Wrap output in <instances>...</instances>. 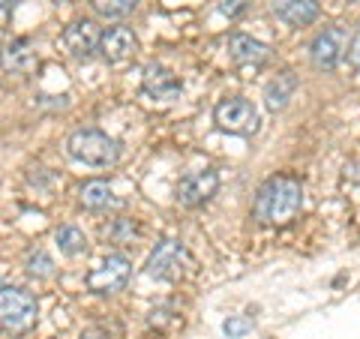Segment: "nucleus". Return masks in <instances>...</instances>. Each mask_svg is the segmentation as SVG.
<instances>
[{
	"instance_id": "nucleus-1",
	"label": "nucleus",
	"mask_w": 360,
	"mask_h": 339,
	"mask_svg": "<svg viewBox=\"0 0 360 339\" xmlns=\"http://www.w3.org/2000/svg\"><path fill=\"white\" fill-rule=\"evenodd\" d=\"M303 207V186L297 177L291 174H274L267 177L255 192L252 201V217L262 225H274L283 229L291 219H297Z\"/></svg>"
},
{
	"instance_id": "nucleus-2",
	"label": "nucleus",
	"mask_w": 360,
	"mask_h": 339,
	"mask_svg": "<svg viewBox=\"0 0 360 339\" xmlns=\"http://www.w3.org/2000/svg\"><path fill=\"white\" fill-rule=\"evenodd\" d=\"M66 153L75 162L94 165V168H111L120 160V144L103 129H75L66 139Z\"/></svg>"
},
{
	"instance_id": "nucleus-3",
	"label": "nucleus",
	"mask_w": 360,
	"mask_h": 339,
	"mask_svg": "<svg viewBox=\"0 0 360 339\" xmlns=\"http://www.w3.org/2000/svg\"><path fill=\"white\" fill-rule=\"evenodd\" d=\"M0 321L9 336H25L37 324V298L18 286L0 288Z\"/></svg>"
},
{
	"instance_id": "nucleus-4",
	"label": "nucleus",
	"mask_w": 360,
	"mask_h": 339,
	"mask_svg": "<svg viewBox=\"0 0 360 339\" xmlns=\"http://www.w3.org/2000/svg\"><path fill=\"white\" fill-rule=\"evenodd\" d=\"M189 264V252L186 246L174 241V237H162L160 243L150 250L148 264H144V274L150 279H162V282H174L184 276V270Z\"/></svg>"
},
{
	"instance_id": "nucleus-5",
	"label": "nucleus",
	"mask_w": 360,
	"mask_h": 339,
	"mask_svg": "<svg viewBox=\"0 0 360 339\" xmlns=\"http://www.w3.org/2000/svg\"><path fill=\"white\" fill-rule=\"evenodd\" d=\"M213 123L229 132V135H255L258 132V111L255 105L250 103V99L243 96H229L222 99V103H217V108H213Z\"/></svg>"
},
{
	"instance_id": "nucleus-6",
	"label": "nucleus",
	"mask_w": 360,
	"mask_h": 339,
	"mask_svg": "<svg viewBox=\"0 0 360 339\" xmlns=\"http://www.w3.org/2000/svg\"><path fill=\"white\" fill-rule=\"evenodd\" d=\"M129 276H132L129 258L127 255H108L103 264L94 267L84 276V286H87V291H94V295H115V291H120L127 286Z\"/></svg>"
},
{
	"instance_id": "nucleus-7",
	"label": "nucleus",
	"mask_w": 360,
	"mask_h": 339,
	"mask_svg": "<svg viewBox=\"0 0 360 339\" xmlns=\"http://www.w3.org/2000/svg\"><path fill=\"white\" fill-rule=\"evenodd\" d=\"M217 189H219V172L217 168L189 172V174L180 177V184H177V201L193 210V207L207 205V201L217 196Z\"/></svg>"
},
{
	"instance_id": "nucleus-8",
	"label": "nucleus",
	"mask_w": 360,
	"mask_h": 339,
	"mask_svg": "<svg viewBox=\"0 0 360 339\" xmlns=\"http://www.w3.org/2000/svg\"><path fill=\"white\" fill-rule=\"evenodd\" d=\"M103 45V33L90 18H75L63 30V49L72 54L75 60H90Z\"/></svg>"
},
{
	"instance_id": "nucleus-9",
	"label": "nucleus",
	"mask_w": 360,
	"mask_h": 339,
	"mask_svg": "<svg viewBox=\"0 0 360 339\" xmlns=\"http://www.w3.org/2000/svg\"><path fill=\"white\" fill-rule=\"evenodd\" d=\"M342 49H345V33L340 27H324L309 45V60L315 70L330 72L342 60Z\"/></svg>"
},
{
	"instance_id": "nucleus-10",
	"label": "nucleus",
	"mask_w": 360,
	"mask_h": 339,
	"mask_svg": "<svg viewBox=\"0 0 360 339\" xmlns=\"http://www.w3.org/2000/svg\"><path fill=\"white\" fill-rule=\"evenodd\" d=\"M141 90L148 94L150 99H162V103H172V99L180 96V78L168 70L162 63H148L144 66V75H141Z\"/></svg>"
},
{
	"instance_id": "nucleus-11",
	"label": "nucleus",
	"mask_w": 360,
	"mask_h": 339,
	"mask_svg": "<svg viewBox=\"0 0 360 339\" xmlns=\"http://www.w3.org/2000/svg\"><path fill=\"white\" fill-rule=\"evenodd\" d=\"M229 58L234 66H240V70H258L262 63H267L270 49L264 42L246 37V33H231L229 37Z\"/></svg>"
},
{
	"instance_id": "nucleus-12",
	"label": "nucleus",
	"mask_w": 360,
	"mask_h": 339,
	"mask_svg": "<svg viewBox=\"0 0 360 339\" xmlns=\"http://www.w3.org/2000/svg\"><path fill=\"white\" fill-rule=\"evenodd\" d=\"M135 49H139V39L129 27H108L103 33V45H99V54L108 60V63H123L129 60Z\"/></svg>"
},
{
	"instance_id": "nucleus-13",
	"label": "nucleus",
	"mask_w": 360,
	"mask_h": 339,
	"mask_svg": "<svg viewBox=\"0 0 360 339\" xmlns=\"http://www.w3.org/2000/svg\"><path fill=\"white\" fill-rule=\"evenodd\" d=\"M270 9L291 27H307L319 18V0H270Z\"/></svg>"
},
{
	"instance_id": "nucleus-14",
	"label": "nucleus",
	"mask_w": 360,
	"mask_h": 339,
	"mask_svg": "<svg viewBox=\"0 0 360 339\" xmlns=\"http://www.w3.org/2000/svg\"><path fill=\"white\" fill-rule=\"evenodd\" d=\"M37 51H33V45L30 39H13V42H6V49H4V70L9 75H27L37 70Z\"/></svg>"
},
{
	"instance_id": "nucleus-15",
	"label": "nucleus",
	"mask_w": 360,
	"mask_h": 339,
	"mask_svg": "<svg viewBox=\"0 0 360 339\" xmlns=\"http://www.w3.org/2000/svg\"><path fill=\"white\" fill-rule=\"evenodd\" d=\"M295 90H297V75H295V72H291V70L276 72V75L264 84V105H267L270 111H283V108L291 103Z\"/></svg>"
},
{
	"instance_id": "nucleus-16",
	"label": "nucleus",
	"mask_w": 360,
	"mask_h": 339,
	"mask_svg": "<svg viewBox=\"0 0 360 339\" xmlns=\"http://www.w3.org/2000/svg\"><path fill=\"white\" fill-rule=\"evenodd\" d=\"M78 196H82V207L94 210V213H105L111 207H120V201L115 198V192H111L105 180H87Z\"/></svg>"
},
{
	"instance_id": "nucleus-17",
	"label": "nucleus",
	"mask_w": 360,
	"mask_h": 339,
	"mask_svg": "<svg viewBox=\"0 0 360 339\" xmlns=\"http://www.w3.org/2000/svg\"><path fill=\"white\" fill-rule=\"evenodd\" d=\"M54 241H58L63 255H82V252H87V237H84L82 229H75V225H60V229L54 231Z\"/></svg>"
},
{
	"instance_id": "nucleus-18",
	"label": "nucleus",
	"mask_w": 360,
	"mask_h": 339,
	"mask_svg": "<svg viewBox=\"0 0 360 339\" xmlns=\"http://www.w3.org/2000/svg\"><path fill=\"white\" fill-rule=\"evenodd\" d=\"M90 6H94V13L99 18L117 21V18L132 15L135 6H139V0H90Z\"/></svg>"
},
{
	"instance_id": "nucleus-19",
	"label": "nucleus",
	"mask_w": 360,
	"mask_h": 339,
	"mask_svg": "<svg viewBox=\"0 0 360 339\" xmlns=\"http://www.w3.org/2000/svg\"><path fill=\"white\" fill-rule=\"evenodd\" d=\"M25 267H27V274L37 276V279H51V276H54V262H51V255L42 252V250H30L27 258H25Z\"/></svg>"
},
{
	"instance_id": "nucleus-20",
	"label": "nucleus",
	"mask_w": 360,
	"mask_h": 339,
	"mask_svg": "<svg viewBox=\"0 0 360 339\" xmlns=\"http://www.w3.org/2000/svg\"><path fill=\"white\" fill-rule=\"evenodd\" d=\"M252 331V321L250 319H243V315H229V319L222 321V333L229 336V339H240Z\"/></svg>"
},
{
	"instance_id": "nucleus-21",
	"label": "nucleus",
	"mask_w": 360,
	"mask_h": 339,
	"mask_svg": "<svg viewBox=\"0 0 360 339\" xmlns=\"http://www.w3.org/2000/svg\"><path fill=\"white\" fill-rule=\"evenodd\" d=\"M135 234H139V225H135L132 219H115V225L108 229V237H111V241H117V243L132 241Z\"/></svg>"
},
{
	"instance_id": "nucleus-22",
	"label": "nucleus",
	"mask_w": 360,
	"mask_h": 339,
	"mask_svg": "<svg viewBox=\"0 0 360 339\" xmlns=\"http://www.w3.org/2000/svg\"><path fill=\"white\" fill-rule=\"evenodd\" d=\"M148 324L156 327V331H168V327H177V324H180V315H174L168 307H160V309H153V312H150Z\"/></svg>"
},
{
	"instance_id": "nucleus-23",
	"label": "nucleus",
	"mask_w": 360,
	"mask_h": 339,
	"mask_svg": "<svg viewBox=\"0 0 360 339\" xmlns=\"http://www.w3.org/2000/svg\"><path fill=\"white\" fill-rule=\"evenodd\" d=\"M252 6V0H217V9L225 18H238Z\"/></svg>"
},
{
	"instance_id": "nucleus-24",
	"label": "nucleus",
	"mask_w": 360,
	"mask_h": 339,
	"mask_svg": "<svg viewBox=\"0 0 360 339\" xmlns=\"http://www.w3.org/2000/svg\"><path fill=\"white\" fill-rule=\"evenodd\" d=\"M352 60H354V66L360 70V27L354 30V37H352Z\"/></svg>"
},
{
	"instance_id": "nucleus-25",
	"label": "nucleus",
	"mask_w": 360,
	"mask_h": 339,
	"mask_svg": "<svg viewBox=\"0 0 360 339\" xmlns=\"http://www.w3.org/2000/svg\"><path fill=\"white\" fill-rule=\"evenodd\" d=\"M13 0H4V25H6V21H9V13H13Z\"/></svg>"
},
{
	"instance_id": "nucleus-26",
	"label": "nucleus",
	"mask_w": 360,
	"mask_h": 339,
	"mask_svg": "<svg viewBox=\"0 0 360 339\" xmlns=\"http://www.w3.org/2000/svg\"><path fill=\"white\" fill-rule=\"evenodd\" d=\"M54 4H66V0H54Z\"/></svg>"
},
{
	"instance_id": "nucleus-27",
	"label": "nucleus",
	"mask_w": 360,
	"mask_h": 339,
	"mask_svg": "<svg viewBox=\"0 0 360 339\" xmlns=\"http://www.w3.org/2000/svg\"><path fill=\"white\" fill-rule=\"evenodd\" d=\"M345 4H354V0H345Z\"/></svg>"
}]
</instances>
